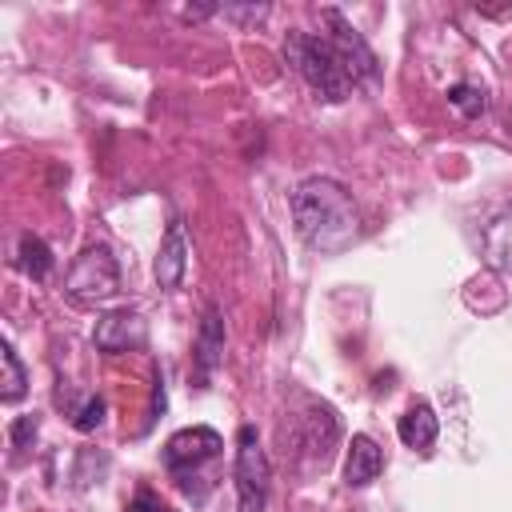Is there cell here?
Masks as SVG:
<instances>
[{
    "instance_id": "30bf717a",
    "label": "cell",
    "mask_w": 512,
    "mask_h": 512,
    "mask_svg": "<svg viewBox=\"0 0 512 512\" xmlns=\"http://www.w3.org/2000/svg\"><path fill=\"white\" fill-rule=\"evenodd\" d=\"M220 360H224V316H220L216 304H208L204 316H200V328H196V368H200V376H212Z\"/></svg>"
},
{
    "instance_id": "277c9868",
    "label": "cell",
    "mask_w": 512,
    "mask_h": 512,
    "mask_svg": "<svg viewBox=\"0 0 512 512\" xmlns=\"http://www.w3.org/2000/svg\"><path fill=\"white\" fill-rule=\"evenodd\" d=\"M116 292H120V264H116L112 248L88 244L64 276V296L80 308H96V304H108Z\"/></svg>"
},
{
    "instance_id": "ffe728a7",
    "label": "cell",
    "mask_w": 512,
    "mask_h": 512,
    "mask_svg": "<svg viewBox=\"0 0 512 512\" xmlns=\"http://www.w3.org/2000/svg\"><path fill=\"white\" fill-rule=\"evenodd\" d=\"M212 12V4H200V8H184V20H204Z\"/></svg>"
},
{
    "instance_id": "4fadbf2b",
    "label": "cell",
    "mask_w": 512,
    "mask_h": 512,
    "mask_svg": "<svg viewBox=\"0 0 512 512\" xmlns=\"http://www.w3.org/2000/svg\"><path fill=\"white\" fill-rule=\"evenodd\" d=\"M0 364H4V376H0V400L4 404H16L24 392H28V368L20 364V356H16V348L4 340L0 344Z\"/></svg>"
},
{
    "instance_id": "5bb4252c",
    "label": "cell",
    "mask_w": 512,
    "mask_h": 512,
    "mask_svg": "<svg viewBox=\"0 0 512 512\" xmlns=\"http://www.w3.org/2000/svg\"><path fill=\"white\" fill-rule=\"evenodd\" d=\"M20 268L32 280H48V272H52V248L36 232H24L20 236Z\"/></svg>"
},
{
    "instance_id": "ba28073f",
    "label": "cell",
    "mask_w": 512,
    "mask_h": 512,
    "mask_svg": "<svg viewBox=\"0 0 512 512\" xmlns=\"http://www.w3.org/2000/svg\"><path fill=\"white\" fill-rule=\"evenodd\" d=\"M188 236H184V220H168L164 228V240H160V252H156V280L160 288H180L184 272H188Z\"/></svg>"
},
{
    "instance_id": "5b68a950",
    "label": "cell",
    "mask_w": 512,
    "mask_h": 512,
    "mask_svg": "<svg viewBox=\"0 0 512 512\" xmlns=\"http://www.w3.org/2000/svg\"><path fill=\"white\" fill-rule=\"evenodd\" d=\"M236 512H264L268 492H272V464L268 452L260 448V436L252 424L236 432Z\"/></svg>"
},
{
    "instance_id": "8fae6325",
    "label": "cell",
    "mask_w": 512,
    "mask_h": 512,
    "mask_svg": "<svg viewBox=\"0 0 512 512\" xmlns=\"http://www.w3.org/2000/svg\"><path fill=\"white\" fill-rule=\"evenodd\" d=\"M480 248H484V260L496 272L512 276V208H504V212H496L488 220V228L480 236Z\"/></svg>"
},
{
    "instance_id": "3957f363",
    "label": "cell",
    "mask_w": 512,
    "mask_h": 512,
    "mask_svg": "<svg viewBox=\"0 0 512 512\" xmlns=\"http://www.w3.org/2000/svg\"><path fill=\"white\" fill-rule=\"evenodd\" d=\"M220 452H224L220 432H212V428H204V424H196V428H180V432L168 436V444H164V468L176 476L180 492H188V496L200 500V496L208 492L204 468L216 464Z\"/></svg>"
},
{
    "instance_id": "52a82bcc",
    "label": "cell",
    "mask_w": 512,
    "mask_h": 512,
    "mask_svg": "<svg viewBox=\"0 0 512 512\" xmlns=\"http://www.w3.org/2000/svg\"><path fill=\"white\" fill-rule=\"evenodd\" d=\"M96 348L116 356V352H132V348H144L148 344V324L140 312H128V308H116V312H104L96 320V332H92Z\"/></svg>"
},
{
    "instance_id": "2e32d148",
    "label": "cell",
    "mask_w": 512,
    "mask_h": 512,
    "mask_svg": "<svg viewBox=\"0 0 512 512\" xmlns=\"http://www.w3.org/2000/svg\"><path fill=\"white\" fill-rule=\"evenodd\" d=\"M72 424H76L80 432H92V428H100V424H104V400H100V396H88V400L80 404V412L72 416Z\"/></svg>"
},
{
    "instance_id": "44dd1931",
    "label": "cell",
    "mask_w": 512,
    "mask_h": 512,
    "mask_svg": "<svg viewBox=\"0 0 512 512\" xmlns=\"http://www.w3.org/2000/svg\"><path fill=\"white\" fill-rule=\"evenodd\" d=\"M508 136H512V108H508Z\"/></svg>"
},
{
    "instance_id": "7c38bea8",
    "label": "cell",
    "mask_w": 512,
    "mask_h": 512,
    "mask_svg": "<svg viewBox=\"0 0 512 512\" xmlns=\"http://www.w3.org/2000/svg\"><path fill=\"white\" fill-rule=\"evenodd\" d=\"M396 432H400V440H404L408 448L428 452V448H432V440H436V432H440V420H436V412H432L424 400H416V404L400 416Z\"/></svg>"
},
{
    "instance_id": "ac0fdd59",
    "label": "cell",
    "mask_w": 512,
    "mask_h": 512,
    "mask_svg": "<svg viewBox=\"0 0 512 512\" xmlns=\"http://www.w3.org/2000/svg\"><path fill=\"white\" fill-rule=\"evenodd\" d=\"M124 512H172L156 492H148V488H140L136 496H132V504L124 508Z\"/></svg>"
},
{
    "instance_id": "8992f818",
    "label": "cell",
    "mask_w": 512,
    "mask_h": 512,
    "mask_svg": "<svg viewBox=\"0 0 512 512\" xmlns=\"http://www.w3.org/2000/svg\"><path fill=\"white\" fill-rule=\"evenodd\" d=\"M324 20H328V44L336 48V56H340V64H344V72L352 76V84L356 80H376V56H372V48L364 44V36L336 12V8H324Z\"/></svg>"
},
{
    "instance_id": "9a60e30c",
    "label": "cell",
    "mask_w": 512,
    "mask_h": 512,
    "mask_svg": "<svg viewBox=\"0 0 512 512\" xmlns=\"http://www.w3.org/2000/svg\"><path fill=\"white\" fill-rule=\"evenodd\" d=\"M448 104L464 116V120H476L484 108H488V92L480 84H452L448 88Z\"/></svg>"
},
{
    "instance_id": "d6986e66",
    "label": "cell",
    "mask_w": 512,
    "mask_h": 512,
    "mask_svg": "<svg viewBox=\"0 0 512 512\" xmlns=\"http://www.w3.org/2000/svg\"><path fill=\"white\" fill-rule=\"evenodd\" d=\"M224 16H232V20H240V24H260V20L268 16V4H248V8L228 4V8H224Z\"/></svg>"
},
{
    "instance_id": "e0dca14e",
    "label": "cell",
    "mask_w": 512,
    "mask_h": 512,
    "mask_svg": "<svg viewBox=\"0 0 512 512\" xmlns=\"http://www.w3.org/2000/svg\"><path fill=\"white\" fill-rule=\"evenodd\" d=\"M36 428H40V420L28 412V416H16L12 420V448H28V440H36Z\"/></svg>"
},
{
    "instance_id": "7a4b0ae2",
    "label": "cell",
    "mask_w": 512,
    "mask_h": 512,
    "mask_svg": "<svg viewBox=\"0 0 512 512\" xmlns=\"http://www.w3.org/2000/svg\"><path fill=\"white\" fill-rule=\"evenodd\" d=\"M284 56H288V64L304 76V84H308L320 100H328V104L348 100L352 76L344 72V64H340L336 48L328 44V36H312V32L292 28V32L284 36Z\"/></svg>"
},
{
    "instance_id": "9c48e42d",
    "label": "cell",
    "mask_w": 512,
    "mask_h": 512,
    "mask_svg": "<svg viewBox=\"0 0 512 512\" xmlns=\"http://www.w3.org/2000/svg\"><path fill=\"white\" fill-rule=\"evenodd\" d=\"M380 468H384V452L376 448L372 436L356 432L348 440V456H344V484L348 488H368L380 476Z\"/></svg>"
},
{
    "instance_id": "6da1fadb",
    "label": "cell",
    "mask_w": 512,
    "mask_h": 512,
    "mask_svg": "<svg viewBox=\"0 0 512 512\" xmlns=\"http://www.w3.org/2000/svg\"><path fill=\"white\" fill-rule=\"evenodd\" d=\"M292 220L300 240L320 256H336L360 240V208L348 188L328 176H308L304 184H296Z\"/></svg>"
}]
</instances>
